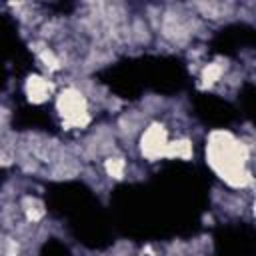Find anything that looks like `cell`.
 <instances>
[{
	"label": "cell",
	"mask_w": 256,
	"mask_h": 256,
	"mask_svg": "<svg viewBox=\"0 0 256 256\" xmlns=\"http://www.w3.org/2000/svg\"><path fill=\"white\" fill-rule=\"evenodd\" d=\"M58 108L62 110L64 118L74 124V126H80V124H86L88 120V114H86V106H84V98L78 90H66L60 100H58Z\"/></svg>",
	"instance_id": "obj_1"
},
{
	"label": "cell",
	"mask_w": 256,
	"mask_h": 256,
	"mask_svg": "<svg viewBox=\"0 0 256 256\" xmlns=\"http://www.w3.org/2000/svg\"><path fill=\"white\" fill-rule=\"evenodd\" d=\"M162 148H168L166 140H164V130L158 128V126H152L146 130L144 138H142V152L150 158L154 156H160L162 154Z\"/></svg>",
	"instance_id": "obj_2"
},
{
	"label": "cell",
	"mask_w": 256,
	"mask_h": 256,
	"mask_svg": "<svg viewBox=\"0 0 256 256\" xmlns=\"http://www.w3.org/2000/svg\"><path fill=\"white\" fill-rule=\"evenodd\" d=\"M26 92L30 94V98L34 100H44L50 92V84L42 78H30L28 84H26Z\"/></svg>",
	"instance_id": "obj_3"
},
{
	"label": "cell",
	"mask_w": 256,
	"mask_h": 256,
	"mask_svg": "<svg viewBox=\"0 0 256 256\" xmlns=\"http://www.w3.org/2000/svg\"><path fill=\"white\" fill-rule=\"evenodd\" d=\"M220 76H222V68H220V66H216V64H210V66L204 70L202 80H204V82L210 86V84L218 82V80H220Z\"/></svg>",
	"instance_id": "obj_4"
},
{
	"label": "cell",
	"mask_w": 256,
	"mask_h": 256,
	"mask_svg": "<svg viewBox=\"0 0 256 256\" xmlns=\"http://www.w3.org/2000/svg\"><path fill=\"white\" fill-rule=\"evenodd\" d=\"M106 170H108L110 176L120 178L122 172H124V162H122V158H108V160H106Z\"/></svg>",
	"instance_id": "obj_5"
}]
</instances>
